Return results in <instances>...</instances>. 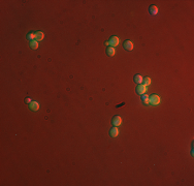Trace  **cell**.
<instances>
[{
  "label": "cell",
  "mask_w": 194,
  "mask_h": 186,
  "mask_svg": "<svg viewBox=\"0 0 194 186\" xmlns=\"http://www.w3.org/2000/svg\"><path fill=\"white\" fill-rule=\"evenodd\" d=\"M149 103H151L152 106H157L160 103V97L156 94H152L149 96Z\"/></svg>",
  "instance_id": "obj_1"
},
{
  "label": "cell",
  "mask_w": 194,
  "mask_h": 186,
  "mask_svg": "<svg viewBox=\"0 0 194 186\" xmlns=\"http://www.w3.org/2000/svg\"><path fill=\"white\" fill-rule=\"evenodd\" d=\"M146 92H147V86H145V85H142V84L137 85V87H136V93H137V94L142 95V94H145Z\"/></svg>",
  "instance_id": "obj_2"
},
{
  "label": "cell",
  "mask_w": 194,
  "mask_h": 186,
  "mask_svg": "<svg viewBox=\"0 0 194 186\" xmlns=\"http://www.w3.org/2000/svg\"><path fill=\"white\" fill-rule=\"evenodd\" d=\"M123 46L126 51H132L133 50V42L131 40H125L123 44Z\"/></svg>",
  "instance_id": "obj_3"
},
{
  "label": "cell",
  "mask_w": 194,
  "mask_h": 186,
  "mask_svg": "<svg viewBox=\"0 0 194 186\" xmlns=\"http://www.w3.org/2000/svg\"><path fill=\"white\" fill-rule=\"evenodd\" d=\"M112 123L114 126H120L122 124V118L120 116H114L112 120Z\"/></svg>",
  "instance_id": "obj_4"
},
{
  "label": "cell",
  "mask_w": 194,
  "mask_h": 186,
  "mask_svg": "<svg viewBox=\"0 0 194 186\" xmlns=\"http://www.w3.org/2000/svg\"><path fill=\"white\" fill-rule=\"evenodd\" d=\"M108 44H110L112 48H114V46H117L119 45V38L117 36H115V35L112 36L110 38V40H108Z\"/></svg>",
  "instance_id": "obj_5"
},
{
  "label": "cell",
  "mask_w": 194,
  "mask_h": 186,
  "mask_svg": "<svg viewBox=\"0 0 194 186\" xmlns=\"http://www.w3.org/2000/svg\"><path fill=\"white\" fill-rule=\"evenodd\" d=\"M118 134H119V129H118V127H117V126L112 127L111 130H110V135H111V137H112V138H116V137H118Z\"/></svg>",
  "instance_id": "obj_6"
},
{
  "label": "cell",
  "mask_w": 194,
  "mask_h": 186,
  "mask_svg": "<svg viewBox=\"0 0 194 186\" xmlns=\"http://www.w3.org/2000/svg\"><path fill=\"white\" fill-rule=\"evenodd\" d=\"M30 110L33 112H36L37 110H39V103L37 101H32L30 103Z\"/></svg>",
  "instance_id": "obj_7"
},
{
  "label": "cell",
  "mask_w": 194,
  "mask_h": 186,
  "mask_svg": "<svg viewBox=\"0 0 194 186\" xmlns=\"http://www.w3.org/2000/svg\"><path fill=\"white\" fill-rule=\"evenodd\" d=\"M149 11H150V14L152 16H156L158 14V7L156 5H151L149 7Z\"/></svg>",
  "instance_id": "obj_8"
},
{
  "label": "cell",
  "mask_w": 194,
  "mask_h": 186,
  "mask_svg": "<svg viewBox=\"0 0 194 186\" xmlns=\"http://www.w3.org/2000/svg\"><path fill=\"white\" fill-rule=\"evenodd\" d=\"M134 83L135 84H137V85H139V84H142V80H143V78L141 76V75H135L134 76Z\"/></svg>",
  "instance_id": "obj_9"
},
{
  "label": "cell",
  "mask_w": 194,
  "mask_h": 186,
  "mask_svg": "<svg viewBox=\"0 0 194 186\" xmlns=\"http://www.w3.org/2000/svg\"><path fill=\"white\" fill-rule=\"evenodd\" d=\"M35 35H36V40L37 41L42 40L44 39V37H45V34H44V32H41V31H37V32L35 33Z\"/></svg>",
  "instance_id": "obj_10"
},
{
  "label": "cell",
  "mask_w": 194,
  "mask_h": 186,
  "mask_svg": "<svg viewBox=\"0 0 194 186\" xmlns=\"http://www.w3.org/2000/svg\"><path fill=\"white\" fill-rule=\"evenodd\" d=\"M115 53H116V51H115V49L112 48V46H108V48L106 49V54L110 57H112L115 55Z\"/></svg>",
  "instance_id": "obj_11"
},
{
  "label": "cell",
  "mask_w": 194,
  "mask_h": 186,
  "mask_svg": "<svg viewBox=\"0 0 194 186\" xmlns=\"http://www.w3.org/2000/svg\"><path fill=\"white\" fill-rule=\"evenodd\" d=\"M142 102H143V104H149V95L148 94H142Z\"/></svg>",
  "instance_id": "obj_12"
},
{
  "label": "cell",
  "mask_w": 194,
  "mask_h": 186,
  "mask_svg": "<svg viewBox=\"0 0 194 186\" xmlns=\"http://www.w3.org/2000/svg\"><path fill=\"white\" fill-rule=\"evenodd\" d=\"M30 48L33 50H36L38 48V41L37 40H32L30 41Z\"/></svg>",
  "instance_id": "obj_13"
},
{
  "label": "cell",
  "mask_w": 194,
  "mask_h": 186,
  "mask_svg": "<svg viewBox=\"0 0 194 186\" xmlns=\"http://www.w3.org/2000/svg\"><path fill=\"white\" fill-rule=\"evenodd\" d=\"M27 38L30 40V41H32V40H34L36 38V35H35V33H33V32H30V33H28V35H27Z\"/></svg>",
  "instance_id": "obj_14"
},
{
  "label": "cell",
  "mask_w": 194,
  "mask_h": 186,
  "mask_svg": "<svg viewBox=\"0 0 194 186\" xmlns=\"http://www.w3.org/2000/svg\"><path fill=\"white\" fill-rule=\"evenodd\" d=\"M142 82H143V85H145V86H149V85L151 84V79L149 77H146L145 79L142 80Z\"/></svg>",
  "instance_id": "obj_15"
},
{
  "label": "cell",
  "mask_w": 194,
  "mask_h": 186,
  "mask_svg": "<svg viewBox=\"0 0 194 186\" xmlns=\"http://www.w3.org/2000/svg\"><path fill=\"white\" fill-rule=\"evenodd\" d=\"M25 102L26 103H31V102H32V100H31V98L27 97V98H25Z\"/></svg>",
  "instance_id": "obj_16"
},
{
  "label": "cell",
  "mask_w": 194,
  "mask_h": 186,
  "mask_svg": "<svg viewBox=\"0 0 194 186\" xmlns=\"http://www.w3.org/2000/svg\"><path fill=\"white\" fill-rule=\"evenodd\" d=\"M124 104H125V102H122L121 104H118V106H117V108H120V107H122V106H124Z\"/></svg>",
  "instance_id": "obj_17"
},
{
  "label": "cell",
  "mask_w": 194,
  "mask_h": 186,
  "mask_svg": "<svg viewBox=\"0 0 194 186\" xmlns=\"http://www.w3.org/2000/svg\"><path fill=\"white\" fill-rule=\"evenodd\" d=\"M104 45H105V46H108L110 44H108V41H105V42H104Z\"/></svg>",
  "instance_id": "obj_18"
}]
</instances>
